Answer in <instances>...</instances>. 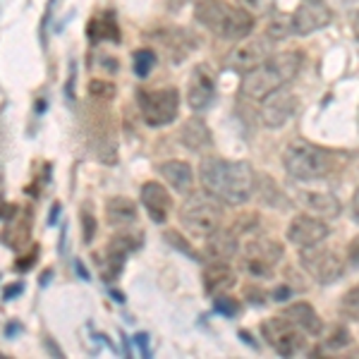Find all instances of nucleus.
Here are the masks:
<instances>
[{"label": "nucleus", "instance_id": "a211bd4d", "mask_svg": "<svg viewBox=\"0 0 359 359\" xmlns=\"http://www.w3.org/2000/svg\"><path fill=\"white\" fill-rule=\"evenodd\" d=\"M158 172L168 180V184H172V189L177 192H189L194 184V172L192 165L184 161H165L158 165Z\"/></svg>", "mask_w": 359, "mask_h": 359}, {"label": "nucleus", "instance_id": "4be33fe9", "mask_svg": "<svg viewBox=\"0 0 359 359\" xmlns=\"http://www.w3.org/2000/svg\"><path fill=\"white\" fill-rule=\"evenodd\" d=\"M302 204L309 208L311 213H316L318 218H333L340 213V201L333 194H321V192H302L299 194Z\"/></svg>", "mask_w": 359, "mask_h": 359}, {"label": "nucleus", "instance_id": "a878e982", "mask_svg": "<svg viewBox=\"0 0 359 359\" xmlns=\"http://www.w3.org/2000/svg\"><path fill=\"white\" fill-rule=\"evenodd\" d=\"M89 96L96 98V101H111V98L115 96V86L108 84V82H101V79H96V82L89 84Z\"/></svg>", "mask_w": 359, "mask_h": 359}, {"label": "nucleus", "instance_id": "5701e85b", "mask_svg": "<svg viewBox=\"0 0 359 359\" xmlns=\"http://www.w3.org/2000/svg\"><path fill=\"white\" fill-rule=\"evenodd\" d=\"M89 39H94V41H101V39H113V41H118L120 34H118V27H115L113 15H103V17H98V20L91 22Z\"/></svg>", "mask_w": 359, "mask_h": 359}, {"label": "nucleus", "instance_id": "9b49d317", "mask_svg": "<svg viewBox=\"0 0 359 359\" xmlns=\"http://www.w3.org/2000/svg\"><path fill=\"white\" fill-rule=\"evenodd\" d=\"M213 96H216V74H213L211 65L206 62H199L194 65L192 74H189L187 82V103L194 113L206 111L213 103Z\"/></svg>", "mask_w": 359, "mask_h": 359}, {"label": "nucleus", "instance_id": "f8f14e48", "mask_svg": "<svg viewBox=\"0 0 359 359\" xmlns=\"http://www.w3.org/2000/svg\"><path fill=\"white\" fill-rule=\"evenodd\" d=\"M297 106H299V101L292 91H287V89L273 91V94H269L264 98V106H262L264 125L271 127V130H278V127H283L294 113H297Z\"/></svg>", "mask_w": 359, "mask_h": 359}, {"label": "nucleus", "instance_id": "bb28decb", "mask_svg": "<svg viewBox=\"0 0 359 359\" xmlns=\"http://www.w3.org/2000/svg\"><path fill=\"white\" fill-rule=\"evenodd\" d=\"M216 309L225 316H237V311H240V302L233 297H228V294H216Z\"/></svg>", "mask_w": 359, "mask_h": 359}, {"label": "nucleus", "instance_id": "e433bc0d", "mask_svg": "<svg viewBox=\"0 0 359 359\" xmlns=\"http://www.w3.org/2000/svg\"><path fill=\"white\" fill-rule=\"evenodd\" d=\"M306 3H314V0H306Z\"/></svg>", "mask_w": 359, "mask_h": 359}, {"label": "nucleus", "instance_id": "1a4fd4ad", "mask_svg": "<svg viewBox=\"0 0 359 359\" xmlns=\"http://www.w3.org/2000/svg\"><path fill=\"white\" fill-rule=\"evenodd\" d=\"M283 259V247L276 240H257L249 242L242 257V269L252 278H271L276 264Z\"/></svg>", "mask_w": 359, "mask_h": 359}, {"label": "nucleus", "instance_id": "7c9ffc66", "mask_svg": "<svg viewBox=\"0 0 359 359\" xmlns=\"http://www.w3.org/2000/svg\"><path fill=\"white\" fill-rule=\"evenodd\" d=\"M350 259H352V264L359 266V237L352 240V245H350Z\"/></svg>", "mask_w": 359, "mask_h": 359}, {"label": "nucleus", "instance_id": "2eb2a0df", "mask_svg": "<svg viewBox=\"0 0 359 359\" xmlns=\"http://www.w3.org/2000/svg\"><path fill=\"white\" fill-rule=\"evenodd\" d=\"M142 204L147 208L149 218H151L154 223L163 225L168 221V213H170V194H168V189L163 184L158 182H147L142 187Z\"/></svg>", "mask_w": 359, "mask_h": 359}, {"label": "nucleus", "instance_id": "412c9836", "mask_svg": "<svg viewBox=\"0 0 359 359\" xmlns=\"http://www.w3.org/2000/svg\"><path fill=\"white\" fill-rule=\"evenodd\" d=\"M106 216L108 223L115 225V228H125V225H132L137 221V204L127 196H113L106 204Z\"/></svg>", "mask_w": 359, "mask_h": 359}, {"label": "nucleus", "instance_id": "f03ea898", "mask_svg": "<svg viewBox=\"0 0 359 359\" xmlns=\"http://www.w3.org/2000/svg\"><path fill=\"white\" fill-rule=\"evenodd\" d=\"M299 69H302V55L297 50L271 55L257 69L245 74V79H242V94L249 98H257V101H264L269 94H273V91L283 89L285 84H290L299 74Z\"/></svg>", "mask_w": 359, "mask_h": 359}, {"label": "nucleus", "instance_id": "6e6552de", "mask_svg": "<svg viewBox=\"0 0 359 359\" xmlns=\"http://www.w3.org/2000/svg\"><path fill=\"white\" fill-rule=\"evenodd\" d=\"M299 264H302V269L314 278L316 283H323V285H328V283H335L340 276L345 273V264L343 259H340L338 252H333V249L328 247H306L302 249V254H299Z\"/></svg>", "mask_w": 359, "mask_h": 359}, {"label": "nucleus", "instance_id": "72a5a7b5", "mask_svg": "<svg viewBox=\"0 0 359 359\" xmlns=\"http://www.w3.org/2000/svg\"><path fill=\"white\" fill-rule=\"evenodd\" d=\"M335 3H338L340 8H355V5H359V0H335Z\"/></svg>", "mask_w": 359, "mask_h": 359}, {"label": "nucleus", "instance_id": "f3484780", "mask_svg": "<svg viewBox=\"0 0 359 359\" xmlns=\"http://www.w3.org/2000/svg\"><path fill=\"white\" fill-rule=\"evenodd\" d=\"M204 252L211 262H230L237 254V237L230 230H216L206 237Z\"/></svg>", "mask_w": 359, "mask_h": 359}, {"label": "nucleus", "instance_id": "0eeeda50", "mask_svg": "<svg viewBox=\"0 0 359 359\" xmlns=\"http://www.w3.org/2000/svg\"><path fill=\"white\" fill-rule=\"evenodd\" d=\"M262 335L280 357H294L306 347L304 331L297 328L290 318L271 316L262 323Z\"/></svg>", "mask_w": 359, "mask_h": 359}, {"label": "nucleus", "instance_id": "4468645a", "mask_svg": "<svg viewBox=\"0 0 359 359\" xmlns=\"http://www.w3.org/2000/svg\"><path fill=\"white\" fill-rule=\"evenodd\" d=\"M331 10L318 3V0H314V3H304L294 10L290 17V29L297 36H309V34L331 25Z\"/></svg>", "mask_w": 359, "mask_h": 359}, {"label": "nucleus", "instance_id": "20e7f679", "mask_svg": "<svg viewBox=\"0 0 359 359\" xmlns=\"http://www.w3.org/2000/svg\"><path fill=\"white\" fill-rule=\"evenodd\" d=\"M283 163L285 170L297 180H318L326 177L333 170V156L326 149L316 147L309 142H290L283 154Z\"/></svg>", "mask_w": 359, "mask_h": 359}, {"label": "nucleus", "instance_id": "9d476101", "mask_svg": "<svg viewBox=\"0 0 359 359\" xmlns=\"http://www.w3.org/2000/svg\"><path fill=\"white\" fill-rule=\"evenodd\" d=\"M271 39L269 36H259V39H247V41L237 43L228 55V67L235 72H252L257 69L262 62H266L271 57Z\"/></svg>", "mask_w": 359, "mask_h": 359}, {"label": "nucleus", "instance_id": "cd10ccee", "mask_svg": "<svg viewBox=\"0 0 359 359\" xmlns=\"http://www.w3.org/2000/svg\"><path fill=\"white\" fill-rule=\"evenodd\" d=\"M82 228H84V233H82V237H84V242L89 245L91 240H94V235H96V221H94V216H91L89 211H82Z\"/></svg>", "mask_w": 359, "mask_h": 359}, {"label": "nucleus", "instance_id": "c9c22d12", "mask_svg": "<svg viewBox=\"0 0 359 359\" xmlns=\"http://www.w3.org/2000/svg\"><path fill=\"white\" fill-rule=\"evenodd\" d=\"M0 199H3V172H0Z\"/></svg>", "mask_w": 359, "mask_h": 359}, {"label": "nucleus", "instance_id": "c85d7f7f", "mask_svg": "<svg viewBox=\"0 0 359 359\" xmlns=\"http://www.w3.org/2000/svg\"><path fill=\"white\" fill-rule=\"evenodd\" d=\"M328 345H331V347H345V345H350V333H347L345 328H335L333 335H331V340H328Z\"/></svg>", "mask_w": 359, "mask_h": 359}, {"label": "nucleus", "instance_id": "6ab92c4d", "mask_svg": "<svg viewBox=\"0 0 359 359\" xmlns=\"http://www.w3.org/2000/svg\"><path fill=\"white\" fill-rule=\"evenodd\" d=\"M180 139H182L184 147L192 149V151H204V149L213 147V137H211V132H208V125L199 118H192L184 123L182 132H180Z\"/></svg>", "mask_w": 359, "mask_h": 359}, {"label": "nucleus", "instance_id": "2f4dec72", "mask_svg": "<svg viewBox=\"0 0 359 359\" xmlns=\"http://www.w3.org/2000/svg\"><path fill=\"white\" fill-rule=\"evenodd\" d=\"M352 213H355V221L359 223V187L352 194Z\"/></svg>", "mask_w": 359, "mask_h": 359}, {"label": "nucleus", "instance_id": "c756f323", "mask_svg": "<svg viewBox=\"0 0 359 359\" xmlns=\"http://www.w3.org/2000/svg\"><path fill=\"white\" fill-rule=\"evenodd\" d=\"M165 240H170V245L180 247L184 254H189V257H192V259H196V252H194L192 247H189V245H180V242H182V240H180V235H177V233H168V235H165Z\"/></svg>", "mask_w": 359, "mask_h": 359}, {"label": "nucleus", "instance_id": "473e14b6", "mask_svg": "<svg viewBox=\"0 0 359 359\" xmlns=\"http://www.w3.org/2000/svg\"><path fill=\"white\" fill-rule=\"evenodd\" d=\"M137 343H139V347H142V355H144V357H149V347H147V335H144V333H139V335H137Z\"/></svg>", "mask_w": 359, "mask_h": 359}, {"label": "nucleus", "instance_id": "7ed1b4c3", "mask_svg": "<svg viewBox=\"0 0 359 359\" xmlns=\"http://www.w3.org/2000/svg\"><path fill=\"white\" fill-rule=\"evenodd\" d=\"M194 17L201 27L228 41H242L254 29V15L247 8H237L225 0H199Z\"/></svg>", "mask_w": 359, "mask_h": 359}, {"label": "nucleus", "instance_id": "f257e3e1", "mask_svg": "<svg viewBox=\"0 0 359 359\" xmlns=\"http://www.w3.org/2000/svg\"><path fill=\"white\" fill-rule=\"evenodd\" d=\"M199 177L206 194L225 204H247L254 194V172L245 161L204 158L199 165Z\"/></svg>", "mask_w": 359, "mask_h": 359}, {"label": "nucleus", "instance_id": "423d86ee", "mask_svg": "<svg viewBox=\"0 0 359 359\" xmlns=\"http://www.w3.org/2000/svg\"><path fill=\"white\" fill-rule=\"evenodd\" d=\"M139 111H142L144 123L149 127H163L177 118L180 111V91L175 86H163V89H142L137 94Z\"/></svg>", "mask_w": 359, "mask_h": 359}, {"label": "nucleus", "instance_id": "39448f33", "mask_svg": "<svg viewBox=\"0 0 359 359\" xmlns=\"http://www.w3.org/2000/svg\"><path fill=\"white\" fill-rule=\"evenodd\" d=\"M180 223L189 235L206 240L208 235H213L221 228V208H218L211 194H192L180 208Z\"/></svg>", "mask_w": 359, "mask_h": 359}, {"label": "nucleus", "instance_id": "dca6fc26", "mask_svg": "<svg viewBox=\"0 0 359 359\" xmlns=\"http://www.w3.org/2000/svg\"><path fill=\"white\" fill-rule=\"evenodd\" d=\"M235 285V273L228 262H211L204 271V290L208 294H223L225 290Z\"/></svg>", "mask_w": 359, "mask_h": 359}, {"label": "nucleus", "instance_id": "b1692460", "mask_svg": "<svg viewBox=\"0 0 359 359\" xmlns=\"http://www.w3.org/2000/svg\"><path fill=\"white\" fill-rule=\"evenodd\" d=\"M340 314L350 321H359V285L350 287L343 297H340Z\"/></svg>", "mask_w": 359, "mask_h": 359}, {"label": "nucleus", "instance_id": "ddd939ff", "mask_svg": "<svg viewBox=\"0 0 359 359\" xmlns=\"http://www.w3.org/2000/svg\"><path fill=\"white\" fill-rule=\"evenodd\" d=\"M328 223H323V218L318 216H294L290 228H287V240L292 242L294 247L306 249V247H316L321 245L328 237Z\"/></svg>", "mask_w": 359, "mask_h": 359}, {"label": "nucleus", "instance_id": "f704fd0d", "mask_svg": "<svg viewBox=\"0 0 359 359\" xmlns=\"http://www.w3.org/2000/svg\"><path fill=\"white\" fill-rule=\"evenodd\" d=\"M355 34H357V39H359V15H357V20H355Z\"/></svg>", "mask_w": 359, "mask_h": 359}, {"label": "nucleus", "instance_id": "aec40b11", "mask_svg": "<svg viewBox=\"0 0 359 359\" xmlns=\"http://www.w3.org/2000/svg\"><path fill=\"white\" fill-rule=\"evenodd\" d=\"M283 316L290 318L294 326L302 328L304 333H309V335H318V333H321V318H318V314L314 311V306H311V304L294 302V304L287 306Z\"/></svg>", "mask_w": 359, "mask_h": 359}, {"label": "nucleus", "instance_id": "393cba45", "mask_svg": "<svg viewBox=\"0 0 359 359\" xmlns=\"http://www.w3.org/2000/svg\"><path fill=\"white\" fill-rule=\"evenodd\" d=\"M132 62H135V74L137 77H149L151 74V69L156 65V53L149 48H139L135 57H132Z\"/></svg>", "mask_w": 359, "mask_h": 359}]
</instances>
